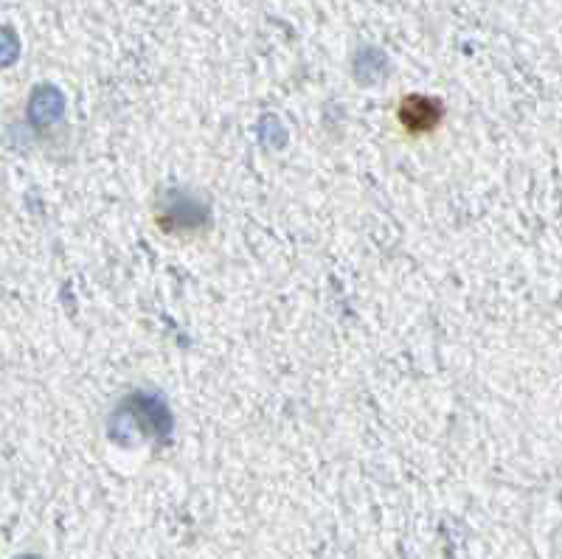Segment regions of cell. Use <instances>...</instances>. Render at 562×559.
<instances>
[{"mask_svg":"<svg viewBox=\"0 0 562 559\" xmlns=\"http://www.w3.org/2000/svg\"><path fill=\"white\" fill-rule=\"evenodd\" d=\"M442 121V107L428 96H408L400 104V124L408 133H430Z\"/></svg>","mask_w":562,"mask_h":559,"instance_id":"obj_1","label":"cell"}]
</instances>
